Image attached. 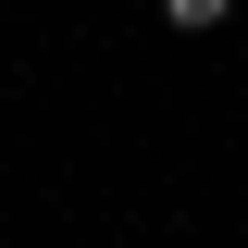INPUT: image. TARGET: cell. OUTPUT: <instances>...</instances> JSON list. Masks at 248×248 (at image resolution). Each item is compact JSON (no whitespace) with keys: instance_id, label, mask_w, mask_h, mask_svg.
Wrapping results in <instances>:
<instances>
[{"instance_id":"1","label":"cell","mask_w":248,"mask_h":248,"mask_svg":"<svg viewBox=\"0 0 248 248\" xmlns=\"http://www.w3.org/2000/svg\"><path fill=\"white\" fill-rule=\"evenodd\" d=\"M236 0H161V25H223Z\"/></svg>"}]
</instances>
